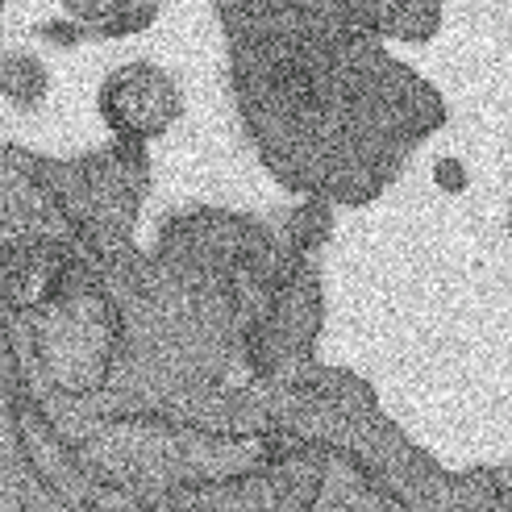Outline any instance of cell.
<instances>
[{
    "label": "cell",
    "instance_id": "cell-1",
    "mask_svg": "<svg viewBox=\"0 0 512 512\" xmlns=\"http://www.w3.org/2000/svg\"><path fill=\"white\" fill-rule=\"evenodd\" d=\"M179 109H184V100H179L175 80L150 63L121 67L100 88V113H105V121L113 130L134 134V138L163 134L179 117Z\"/></svg>",
    "mask_w": 512,
    "mask_h": 512
},
{
    "label": "cell",
    "instance_id": "cell-2",
    "mask_svg": "<svg viewBox=\"0 0 512 512\" xmlns=\"http://www.w3.org/2000/svg\"><path fill=\"white\" fill-rule=\"evenodd\" d=\"M50 92V71L34 55H5L0 59V96L17 109H34L42 105Z\"/></svg>",
    "mask_w": 512,
    "mask_h": 512
}]
</instances>
